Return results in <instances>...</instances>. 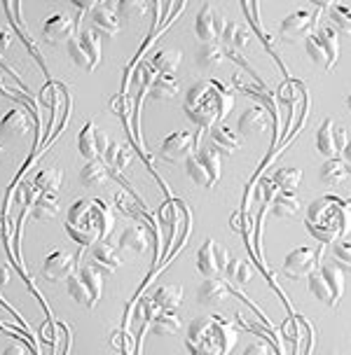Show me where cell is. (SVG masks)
Masks as SVG:
<instances>
[{"label":"cell","instance_id":"obj_1","mask_svg":"<svg viewBox=\"0 0 351 355\" xmlns=\"http://www.w3.org/2000/svg\"><path fill=\"white\" fill-rule=\"evenodd\" d=\"M234 107V94L215 80H199L190 87L183 110L199 129H213Z\"/></svg>","mask_w":351,"mask_h":355},{"label":"cell","instance_id":"obj_2","mask_svg":"<svg viewBox=\"0 0 351 355\" xmlns=\"http://www.w3.org/2000/svg\"><path fill=\"white\" fill-rule=\"evenodd\" d=\"M115 227L113 211L101 199H78L68 208L66 232L82 248L111 236Z\"/></svg>","mask_w":351,"mask_h":355},{"label":"cell","instance_id":"obj_3","mask_svg":"<svg viewBox=\"0 0 351 355\" xmlns=\"http://www.w3.org/2000/svg\"><path fill=\"white\" fill-rule=\"evenodd\" d=\"M185 346L193 355H229L237 346V329L222 315H199L190 322Z\"/></svg>","mask_w":351,"mask_h":355},{"label":"cell","instance_id":"obj_4","mask_svg":"<svg viewBox=\"0 0 351 355\" xmlns=\"http://www.w3.org/2000/svg\"><path fill=\"white\" fill-rule=\"evenodd\" d=\"M304 225H307L311 236L318 239L321 243H335L349 225L347 204L337 196H321L314 204H309Z\"/></svg>","mask_w":351,"mask_h":355},{"label":"cell","instance_id":"obj_5","mask_svg":"<svg viewBox=\"0 0 351 355\" xmlns=\"http://www.w3.org/2000/svg\"><path fill=\"white\" fill-rule=\"evenodd\" d=\"M220 168H222L220 155L211 148L195 152V155H190L188 159H185L188 178L195 182V185H199L204 189L215 187V182L220 180Z\"/></svg>","mask_w":351,"mask_h":355},{"label":"cell","instance_id":"obj_6","mask_svg":"<svg viewBox=\"0 0 351 355\" xmlns=\"http://www.w3.org/2000/svg\"><path fill=\"white\" fill-rule=\"evenodd\" d=\"M66 49L70 54V59L75 61V66L85 68V71H94L101 63V37L97 31H80L78 35H73L66 42Z\"/></svg>","mask_w":351,"mask_h":355},{"label":"cell","instance_id":"obj_7","mask_svg":"<svg viewBox=\"0 0 351 355\" xmlns=\"http://www.w3.org/2000/svg\"><path fill=\"white\" fill-rule=\"evenodd\" d=\"M318 257H321V250H314L309 245L291 250L284 259V276L291 281H304L318 269Z\"/></svg>","mask_w":351,"mask_h":355},{"label":"cell","instance_id":"obj_8","mask_svg":"<svg viewBox=\"0 0 351 355\" xmlns=\"http://www.w3.org/2000/svg\"><path fill=\"white\" fill-rule=\"evenodd\" d=\"M229 259L232 257H229L225 245L206 239L202 243L199 252H197V271H199L204 278H218L222 271H225Z\"/></svg>","mask_w":351,"mask_h":355},{"label":"cell","instance_id":"obj_9","mask_svg":"<svg viewBox=\"0 0 351 355\" xmlns=\"http://www.w3.org/2000/svg\"><path fill=\"white\" fill-rule=\"evenodd\" d=\"M316 148L325 159H335L342 150H349V133L344 126H337L333 119H323L316 133Z\"/></svg>","mask_w":351,"mask_h":355},{"label":"cell","instance_id":"obj_10","mask_svg":"<svg viewBox=\"0 0 351 355\" xmlns=\"http://www.w3.org/2000/svg\"><path fill=\"white\" fill-rule=\"evenodd\" d=\"M199 145V136L190 131H176L164 138L162 148H159V157L169 164L185 162L190 155H195V148Z\"/></svg>","mask_w":351,"mask_h":355},{"label":"cell","instance_id":"obj_11","mask_svg":"<svg viewBox=\"0 0 351 355\" xmlns=\"http://www.w3.org/2000/svg\"><path fill=\"white\" fill-rule=\"evenodd\" d=\"M318 15H321V10H297L293 12V15H288L281 21L279 26V33L281 37H284L286 42H295L297 37H307L311 33V28L316 26V19Z\"/></svg>","mask_w":351,"mask_h":355},{"label":"cell","instance_id":"obj_12","mask_svg":"<svg viewBox=\"0 0 351 355\" xmlns=\"http://www.w3.org/2000/svg\"><path fill=\"white\" fill-rule=\"evenodd\" d=\"M225 24H227V19H225V15H222L220 10H215L213 5H204L202 12L197 15L195 33L204 44L215 42V37H220Z\"/></svg>","mask_w":351,"mask_h":355},{"label":"cell","instance_id":"obj_13","mask_svg":"<svg viewBox=\"0 0 351 355\" xmlns=\"http://www.w3.org/2000/svg\"><path fill=\"white\" fill-rule=\"evenodd\" d=\"M75 264H78V255H73V252H63V250H54L44 257L42 276L52 283L66 281V278L75 271Z\"/></svg>","mask_w":351,"mask_h":355},{"label":"cell","instance_id":"obj_14","mask_svg":"<svg viewBox=\"0 0 351 355\" xmlns=\"http://www.w3.org/2000/svg\"><path fill=\"white\" fill-rule=\"evenodd\" d=\"M42 35L49 44L68 42L75 35V19L66 15V12H56V15L47 17L42 24Z\"/></svg>","mask_w":351,"mask_h":355},{"label":"cell","instance_id":"obj_15","mask_svg":"<svg viewBox=\"0 0 351 355\" xmlns=\"http://www.w3.org/2000/svg\"><path fill=\"white\" fill-rule=\"evenodd\" d=\"M92 21L97 31H101L106 37H115L120 33V19H117V3L115 0H106V3H97L92 10Z\"/></svg>","mask_w":351,"mask_h":355},{"label":"cell","instance_id":"obj_16","mask_svg":"<svg viewBox=\"0 0 351 355\" xmlns=\"http://www.w3.org/2000/svg\"><path fill=\"white\" fill-rule=\"evenodd\" d=\"M211 138V150L222 152V155H234L237 150H241V138L239 133H234L229 126L215 124L213 129H209Z\"/></svg>","mask_w":351,"mask_h":355},{"label":"cell","instance_id":"obj_17","mask_svg":"<svg viewBox=\"0 0 351 355\" xmlns=\"http://www.w3.org/2000/svg\"><path fill=\"white\" fill-rule=\"evenodd\" d=\"M78 278H80V283L87 288L89 297H92V304L97 306V302L104 297V271H101V266L92 264V262L80 264Z\"/></svg>","mask_w":351,"mask_h":355},{"label":"cell","instance_id":"obj_18","mask_svg":"<svg viewBox=\"0 0 351 355\" xmlns=\"http://www.w3.org/2000/svg\"><path fill=\"white\" fill-rule=\"evenodd\" d=\"M270 129V117L263 107H248L244 115L239 117L237 133L239 136H260Z\"/></svg>","mask_w":351,"mask_h":355},{"label":"cell","instance_id":"obj_19","mask_svg":"<svg viewBox=\"0 0 351 355\" xmlns=\"http://www.w3.org/2000/svg\"><path fill=\"white\" fill-rule=\"evenodd\" d=\"M229 297V288L225 281L220 278H206L199 290H197V302L202 306H215V304H222Z\"/></svg>","mask_w":351,"mask_h":355},{"label":"cell","instance_id":"obj_20","mask_svg":"<svg viewBox=\"0 0 351 355\" xmlns=\"http://www.w3.org/2000/svg\"><path fill=\"white\" fill-rule=\"evenodd\" d=\"M183 297H185L183 285H159L150 300L159 311H176L183 304Z\"/></svg>","mask_w":351,"mask_h":355},{"label":"cell","instance_id":"obj_21","mask_svg":"<svg viewBox=\"0 0 351 355\" xmlns=\"http://www.w3.org/2000/svg\"><path fill=\"white\" fill-rule=\"evenodd\" d=\"M26 131H28V115L22 107H12L0 119V133H5L8 138H22Z\"/></svg>","mask_w":351,"mask_h":355},{"label":"cell","instance_id":"obj_22","mask_svg":"<svg viewBox=\"0 0 351 355\" xmlns=\"http://www.w3.org/2000/svg\"><path fill=\"white\" fill-rule=\"evenodd\" d=\"M318 178H321L323 185L330 187H340L349 180V164L344 159H325V164L318 171Z\"/></svg>","mask_w":351,"mask_h":355},{"label":"cell","instance_id":"obj_23","mask_svg":"<svg viewBox=\"0 0 351 355\" xmlns=\"http://www.w3.org/2000/svg\"><path fill=\"white\" fill-rule=\"evenodd\" d=\"M111 180V173H108V166L101 159L87 162L80 171V182L89 189H99L104 187L106 182Z\"/></svg>","mask_w":351,"mask_h":355},{"label":"cell","instance_id":"obj_24","mask_svg":"<svg viewBox=\"0 0 351 355\" xmlns=\"http://www.w3.org/2000/svg\"><path fill=\"white\" fill-rule=\"evenodd\" d=\"M133 159V152L129 145H122V143H111L108 145V150H106V155H104V162L108 171H124L126 166L131 164Z\"/></svg>","mask_w":351,"mask_h":355},{"label":"cell","instance_id":"obj_25","mask_svg":"<svg viewBox=\"0 0 351 355\" xmlns=\"http://www.w3.org/2000/svg\"><path fill=\"white\" fill-rule=\"evenodd\" d=\"M150 322L155 337H174L181 329V315L176 311H157V315Z\"/></svg>","mask_w":351,"mask_h":355},{"label":"cell","instance_id":"obj_26","mask_svg":"<svg viewBox=\"0 0 351 355\" xmlns=\"http://www.w3.org/2000/svg\"><path fill=\"white\" fill-rule=\"evenodd\" d=\"M318 271H321L323 281L328 283L335 302H340L344 295V288H347V274H344V269L340 264H323V266H318Z\"/></svg>","mask_w":351,"mask_h":355},{"label":"cell","instance_id":"obj_27","mask_svg":"<svg viewBox=\"0 0 351 355\" xmlns=\"http://www.w3.org/2000/svg\"><path fill=\"white\" fill-rule=\"evenodd\" d=\"M120 245L126 250H131V252H136V255H140V252H145L150 245L148 230H145V227H126V230L122 232V236H120Z\"/></svg>","mask_w":351,"mask_h":355},{"label":"cell","instance_id":"obj_28","mask_svg":"<svg viewBox=\"0 0 351 355\" xmlns=\"http://www.w3.org/2000/svg\"><path fill=\"white\" fill-rule=\"evenodd\" d=\"M59 213V196L56 192H40L33 199V218L40 222H47L56 218Z\"/></svg>","mask_w":351,"mask_h":355},{"label":"cell","instance_id":"obj_29","mask_svg":"<svg viewBox=\"0 0 351 355\" xmlns=\"http://www.w3.org/2000/svg\"><path fill=\"white\" fill-rule=\"evenodd\" d=\"M270 180H272L274 187L281 189V192L295 194V189L300 187V182H302V171H300V168H291V166H284V168L274 171Z\"/></svg>","mask_w":351,"mask_h":355},{"label":"cell","instance_id":"obj_30","mask_svg":"<svg viewBox=\"0 0 351 355\" xmlns=\"http://www.w3.org/2000/svg\"><path fill=\"white\" fill-rule=\"evenodd\" d=\"M222 59H225V49H222L218 42H209V44H202V47L197 49L195 61L202 71H215V68L222 63Z\"/></svg>","mask_w":351,"mask_h":355},{"label":"cell","instance_id":"obj_31","mask_svg":"<svg viewBox=\"0 0 351 355\" xmlns=\"http://www.w3.org/2000/svg\"><path fill=\"white\" fill-rule=\"evenodd\" d=\"M183 61V54L178 49H159V52L152 56V71L159 75H174L178 71Z\"/></svg>","mask_w":351,"mask_h":355},{"label":"cell","instance_id":"obj_32","mask_svg":"<svg viewBox=\"0 0 351 355\" xmlns=\"http://www.w3.org/2000/svg\"><path fill=\"white\" fill-rule=\"evenodd\" d=\"M97 129H99V126L94 124V122H87V124L80 129V136H78V150H80V155L85 157L87 162L99 159V150H97Z\"/></svg>","mask_w":351,"mask_h":355},{"label":"cell","instance_id":"obj_33","mask_svg":"<svg viewBox=\"0 0 351 355\" xmlns=\"http://www.w3.org/2000/svg\"><path fill=\"white\" fill-rule=\"evenodd\" d=\"M220 40L227 44V47L234 49H244L248 42H251V31L246 26H241V24H234V21H227L225 28H222L220 33Z\"/></svg>","mask_w":351,"mask_h":355},{"label":"cell","instance_id":"obj_34","mask_svg":"<svg viewBox=\"0 0 351 355\" xmlns=\"http://www.w3.org/2000/svg\"><path fill=\"white\" fill-rule=\"evenodd\" d=\"M178 94V80L174 75H155L150 82V96L152 101H171Z\"/></svg>","mask_w":351,"mask_h":355},{"label":"cell","instance_id":"obj_35","mask_svg":"<svg viewBox=\"0 0 351 355\" xmlns=\"http://www.w3.org/2000/svg\"><path fill=\"white\" fill-rule=\"evenodd\" d=\"M300 208H302V204H300V199L295 194L281 192L272 199V213L277 215V218H295L300 213Z\"/></svg>","mask_w":351,"mask_h":355},{"label":"cell","instance_id":"obj_36","mask_svg":"<svg viewBox=\"0 0 351 355\" xmlns=\"http://www.w3.org/2000/svg\"><path fill=\"white\" fill-rule=\"evenodd\" d=\"M94 259H97L99 264H104L108 271L111 269H117L120 264H122V259L117 255V245L111 243V241H99V243H94Z\"/></svg>","mask_w":351,"mask_h":355},{"label":"cell","instance_id":"obj_37","mask_svg":"<svg viewBox=\"0 0 351 355\" xmlns=\"http://www.w3.org/2000/svg\"><path fill=\"white\" fill-rule=\"evenodd\" d=\"M222 274L227 276L229 283H234V285H239V288H241V285H246L248 281H251L253 269H251V264H248L246 259H229Z\"/></svg>","mask_w":351,"mask_h":355},{"label":"cell","instance_id":"obj_38","mask_svg":"<svg viewBox=\"0 0 351 355\" xmlns=\"http://www.w3.org/2000/svg\"><path fill=\"white\" fill-rule=\"evenodd\" d=\"M316 37L321 40L325 54H328V63H330V68H333L335 61H337V56H340V40H337L335 28L333 26H321V28L316 31Z\"/></svg>","mask_w":351,"mask_h":355},{"label":"cell","instance_id":"obj_39","mask_svg":"<svg viewBox=\"0 0 351 355\" xmlns=\"http://www.w3.org/2000/svg\"><path fill=\"white\" fill-rule=\"evenodd\" d=\"M309 290H311V295H314L318 302L328 304V306H337L335 297H333V293H330L328 283L323 281V276H321V271H318V269L309 276Z\"/></svg>","mask_w":351,"mask_h":355},{"label":"cell","instance_id":"obj_40","mask_svg":"<svg viewBox=\"0 0 351 355\" xmlns=\"http://www.w3.org/2000/svg\"><path fill=\"white\" fill-rule=\"evenodd\" d=\"M61 180H63V175L59 168H42L40 173L35 175L33 185L38 189H42V192H56V189L61 187Z\"/></svg>","mask_w":351,"mask_h":355},{"label":"cell","instance_id":"obj_41","mask_svg":"<svg viewBox=\"0 0 351 355\" xmlns=\"http://www.w3.org/2000/svg\"><path fill=\"white\" fill-rule=\"evenodd\" d=\"M304 47H307V54H309V59H311V61L318 63V66L325 68V71H330L328 54H325L323 44H321V40L316 37V33H309L307 37H304Z\"/></svg>","mask_w":351,"mask_h":355},{"label":"cell","instance_id":"obj_42","mask_svg":"<svg viewBox=\"0 0 351 355\" xmlns=\"http://www.w3.org/2000/svg\"><path fill=\"white\" fill-rule=\"evenodd\" d=\"M68 295L73 297L75 302L80 304V306H87V309H94V304H92V297H89V293H87V288L85 285L80 283V278L75 276V274H70L68 278Z\"/></svg>","mask_w":351,"mask_h":355},{"label":"cell","instance_id":"obj_43","mask_svg":"<svg viewBox=\"0 0 351 355\" xmlns=\"http://www.w3.org/2000/svg\"><path fill=\"white\" fill-rule=\"evenodd\" d=\"M117 12L124 19H136V17L148 12V3H138V0H122V3H117Z\"/></svg>","mask_w":351,"mask_h":355},{"label":"cell","instance_id":"obj_44","mask_svg":"<svg viewBox=\"0 0 351 355\" xmlns=\"http://www.w3.org/2000/svg\"><path fill=\"white\" fill-rule=\"evenodd\" d=\"M328 15H330V19H333V21L337 24V28L349 31V8H347V5H342V3L330 5V8H328Z\"/></svg>","mask_w":351,"mask_h":355},{"label":"cell","instance_id":"obj_45","mask_svg":"<svg viewBox=\"0 0 351 355\" xmlns=\"http://www.w3.org/2000/svg\"><path fill=\"white\" fill-rule=\"evenodd\" d=\"M115 204H117L120 211H124L126 215H136V218H140V211H136V204L129 199V194L117 192V196H115Z\"/></svg>","mask_w":351,"mask_h":355},{"label":"cell","instance_id":"obj_46","mask_svg":"<svg viewBox=\"0 0 351 355\" xmlns=\"http://www.w3.org/2000/svg\"><path fill=\"white\" fill-rule=\"evenodd\" d=\"M335 257L340 259V262L349 264L351 259V250H349V241H335Z\"/></svg>","mask_w":351,"mask_h":355},{"label":"cell","instance_id":"obj_47","mask_svg":"<svg viewBox=\"0 0 351 355\" xmlns=\"http://www.w3.org/2000/svg\"><path fill=\"white\" fill-rule=\"evenodd\" d=\"M244 355H272L270 346L265 344V341H253V344L246 346Z\"/></svg>","mask_w":351,"mask_h":355},{"label":"cell","instance_id":"obj_48","mask_svg":"<svg viewBox=\"0 0 351 355\" xmlns=\"http://www.w3.org/2000/svg\"><path fill=\"white\" fill-rule=\"evenodd\" d=\"M10 44H12V33L0 24V59H3L5 52L10 49Z\"/></svg>","mask_w":351,"mask_h":355},{"label":"cell","instance_id":"obj_49","mask_svg":"<svg viewBox=\"0 0 351 355\" xmlns=\"http://www.w3.org/2000/svg\"><path fill=\"white\" fill-rule=\"evenodd\" d=\"M3 355H28V351H26L24 346H19V344H10V346L3 351Z\"/></svg>","mask_w":351,"mask_h":355},{"label":"cell","instance_id":"obj_50","mask_svg":"<svg viewBox=\"0 0 351 355\" xmlns=\"http://www.w3.org/2000/svg\"><path fill=\"white\" fill-rule=\"evenodd\" d=\"M73 5H75V8H78L80 12H89L97 3H94V0H73Z\"/></svg>","mask_w":351,"mask_h":355},{"label":"cell","instance_id":"obj_51","mask_svg":"<svg viewBox=\"0 0 351 355\" xmlns=\"http://www.w3.org/2000/svg\"><path fill=\"white\" fill-rule=\"evenodd\" d=\"M8 281H10V269L0 262V288H3V285H8Z\"/></svg>","mask_w":351,"mask_h":355},{"label":"cell","instance_id":"obj_52","mask_svg":"<svg viewBox=\"0 0 351 355\" xmlns=\"http://www.w3.org/2000/svg\"><path fill=\"white\" fill-rule=\"evenodd\" d=\"M0 150H3V143H0Z\"/></svg>","mask_w":351,"mask_h":355}]
</instances>
